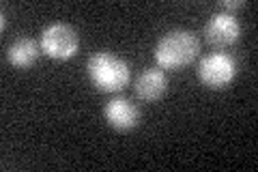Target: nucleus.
<instances>
[{
    "instance_id": "8",
    "label": "nucleus",
    "mask_w": 258,
    "mask_h": 172,
    "mask_svg": "<svg viewBox=\"0 0 258 172\" xmlns=\"http://www.w3.org/2000/svg\"><path fill=\"white\" fill-rule=\"evenodd\" d=\"M39 59V45L37 41H32L28 37H20L7 47V61L18 69H28L37 63Z\"/></svg>"
},
{
    "instance_id": "3",
    "label": "nucleus",
    "mask_w": 258,
    "mask_h": 172,
    "mask_svg": "<svg viewBox=\"0 0 258 172\" xmlns=\"http://www.w3.org/2000/svg\"><path fill=\"white\" fill-rule=\"evenodd\" d=\"M80 47V37L69 24L54 22L41 30V50L56 61L71 59Z\"/></svg>"
},
{
    "instance_id": "5",
    "label": "nucleus",
    "mask_w": 258,
    "mask_h": 172,
    "mask_svg": "<svg viewBox=\"0 0 258 172\" xmlns=\"http://www.w3.org/2000/svg\"><path fill=\"white\" fill-rule=\"evenodd\" d=\"M205 37L211 45L215 47H228L232 43H237L241 37V24L232 13L220 11L213 13L209 22L205 24Z\"/></svg>"
},
{
    "instance_id": "2",
    "label": "nucleus",
    "mask_w": 258,
    "mask_h": 172,
    "mask_svg": "<svg viewBox=\"0 0 258 172\" xmlns=\"http://www.w3.org/2000/svg\"><path fill=\"white\" fill-rule=\"evenodd\" d=\"M200 52L198 37L191 30L176 28L164 35L155 45V61L161 69H181Z\"/></svg>"
},
{
    "instance_id": "6",
    "label": "nucleus",
    "mask_w": 258,
    "mask_h": 172,
    "mask_svg": "<svg viewBox=\"0 0 258 172\" xmlns=\"http://www.w3.org/2000/svg\"><path fill=\"white\" fill-rule=\"evenodd\" d=\"M103 117L110 123L114 129H120V132H127V129H134L138 125L140 112L136 108L134 101L125 99V97H114L106 103L103 108Z\"/></svg>"
},
{
    "instance_id": "4",
    "label": "nucleus",
    "mask_w": 258,
    "mask_h": 172,
    "mask_svg": "<svg viewBox=\"0 0 258 172\" xmlns=\"http://www.w3.org/2000/svg\"><path fill=\"white\" fill-rule=\"evenodd\" d=\"M237 76V61L226 52H211L198 65V78L209 88H226Z\"/></svg>"
},
{
    "instance_id": "7",
    "label": "nucleus",
    "mask_w": 258,
    "mask_h": 172,
    "mask_svg": "<svg viewBox=\"0 0 258 172\" xmlns=\"http://www.w3.org/2000/svg\"><path fill=\"white\" fill-rule=\"evenodd\" d=\"M136 95L142 101H157L159 97H164L168 91V78L161 69H147L142 71L134 86Z\"/></svg>"
},
{
    "instance_id": "9",
    "label": "nucleus",
    "mask_w": 258,
    "mask_h": 172,
    "mask_svg": "<svg viewBox=\"0 0 258 172\" xmlns=\"http://www.w3.org/2000/svg\"><path fill=\"white\" fill-rule=\"evenodd\" d=\"M243 3H239V0H232V3H224V9H239V7Z\"/></svg>"
},
{
    "instance_id": "1",
    "label": "nucleus",
    "mask_w": 258,
    "mask_h": 172,
    "mask_svg": "<svg viewBox=\"0 0 258 172\" xmlns=\"http://www.w3.org/2000/svg\"><path fill=\"white\" fill-rule=\"evenodd\" d=\"M86 71L93 86L101 93H118L132 78V67L112 52H97L86 63Z\"/></svg>"
}]
</instances>
